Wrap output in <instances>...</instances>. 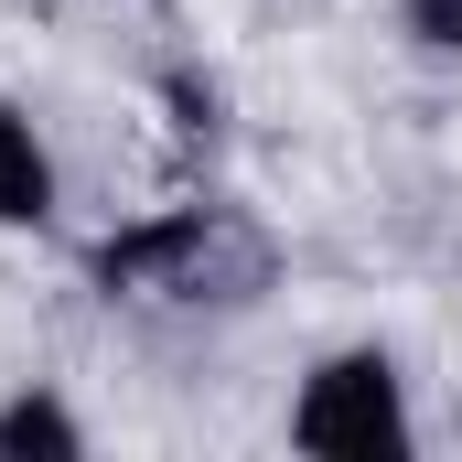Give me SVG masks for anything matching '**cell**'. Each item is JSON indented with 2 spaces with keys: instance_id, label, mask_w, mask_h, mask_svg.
Wrapping results in <instances>:
<instances>
[{
  "instance_id": "6da1fadb",
  "label": "cell",
  "mask_w": 462,
  "mask_h": 462,
  "mask_svg": "<svg viewBox=\"0 0 462 462\" xmlns=\"http://www.w3.org/2000/svg\"><path fill=\"white\" fill-rule=\"evenodd\" d=\"M87 280L108 301H172V312H247L269 301L280 280V247L269 226L226 205V194H194V205H162L140 226H108L87 247Z\"/></svg>"
},
{
  "instance_id": "7a4b0ae2",
  "label": "cell",
  "mask_w": 462,
  "mask_h": 462,
  "mask_svg": "<svg viewBox=\"0 0 462 462\" xmlns=\"http://www.w3.org/2000/svg\"><path fill=\"white\" fill-rule=\"evenodd\" d=\"M291 452H312V462H409L420 452V420H409L398 355L387 345H334L301 376V398H291Z\"/></svg>"
},
{
  "instance_id": "3957f363",
  "label": "cell",
  "mask_w": 462,
  "mask_h": 462,
  "mask_svg": "<svg viewBox=\"0 0 462 462\" xmlns=\"http://www.w3.org/2000/svg\"><path fill=\"white\" fill-rule=\"evenodd\" d=\"M0 226H22V236L54 226V151L11 97H0Z\"/></svg>"
},
{
  "instance_id": "277c9868",
  "label": "cell",
  "mask_w": 462,
  "mask_h": 462,
  "mask_svg": "<svg viewBox=\"0 0 462 462\" xmlns=\"http://www.w3.org/2000/svg\"><path fill=\"white\" fill-rule=\"evenodd\" d=\"M76 452H87V430H76V409L54 387L0 398V462H76Z\"/></svg>"
},
{
  "instance_id": "5b68a950",
  "label": "cell",
  "mask_w": 462,
  "mask_h": 462,
  "mask_svg": "<svg viewBox=\"0 0 462 462\" xmlns=\"http://www.w3.org/2000/svg\"><path fill=\"white\" fill-rule=\"evenodd\" d=\"M398 32L420 54H462V0H398Z\"/></svg>"
}]
</instances>
